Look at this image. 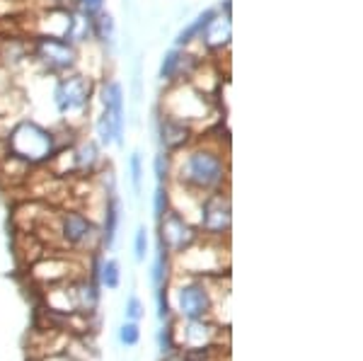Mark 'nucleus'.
I'll return each instance as SVG.
<instances>
[{"label":"nucleus","mask_w":363,"mask_h":361,"mask_svg":"<svg viewBox=\"0 0 363 361\" xmlns=\"http://www.w3.org/2000/svg\"><path fill=\"white\" fill-rule=\"evenodd\" d=\"M5 145H8L10 155L27 162L29 167H34V165H44V162L54 158L58 150L63 148V141L49 126L39 124L34 119H20L10 129L8 138H5Z\"/></svg>","instance_id":"obj_2"},{"label":"nucleus","mask_w":363,"mask_h":361,"mask_svg":"<svg viewBox=\"0 0 363 361\" xmlns=\"http://www.w3.org/2000/svg\"><path fill=\"white\" fill-rule=\"evenodd\" d=\"M29 32L32 37H46V39H66L73 25V10L68 5H51L42 13L29 17Z\"/></svg>","instance_id":"obj_12"},{"label":"nucleus","mask_w":363,"mask_h":361,"mask_svg":"<svg viewBox=\"0 0 363 361\" xmlns=\"http://www.w3.org/2000/svg\"><path fill=\"white\" fill-rule=\"evenodd\" d=\"M32 58L54 75L73 73L80 63V51L66 39H46V37H32Z\"/></svg>","instance_id":"obj_8"},{"label":"nucleus","mask_w":363,"mask_h":361,"mask_svg":"<svg viewBox=\"0 0 363 361\" xmlns=\"http://www.w3.org/2000/svg\"><path fill=\"white\" fill-rule=\"evenodd\" d=\"M145 316V306L138 296H128L126 299V306H124V318L126 320H133V323H140Z\"/></svg>","instance_id":"obj_30"},{"label":"nucleus","mask_w":363,"mask_h":361,"mask_svg":"<svg viewBox=\"0 0 363 361\" xmlns=\"http://www.w3.org/2000/svg\"><path fill=\"white\" fill-rule=\"evenodd\" d=\"M211 112H213L211 109V95L196 90L191 83H172L167 85L165 95H162V114L184 121L189 126L206 121Z\"/></svg>","instance_id":"obj_6"},{"label":"nucleus","mask_w":363,"mask_h":361,"mask_svg":"<svg viewBox=\"0 0 363 361\" xmlns=\"http://www.w3.org/2000/svg\"><path fill=\"white\" fill-rule=\"evenodd\" d=\"M97 277H99V284H102L104 289H109V291L119 289L121 287V265H119V260L109 257V260L99 262Z\"/></svg>","instance_id":"obj_22"},{"label":"nucleus","mask_w":363,"mask_h":361,"mask_svg":"<svg viewBox=\"0 0 363 361\" xmlns=\"http://www.w3.org/2000/svg\"><path fill=\"white\" fill-rule=\"evenodd\" d=\"M203 63L201 56H196L189 46H174L162 56L160 63V80L167 85L172 83H189L196 68Z\"/></svg>","instance_id":"obj_13"},{"label":"nucleus","mask_w":363,"mask_h":361,"mask_svg":"<svg viewBox=\"0 0 363 361\" xmlns=\"http://www.w3.org/2000/svg\"><path fill=\"white\" fill-rule=\"evenodd\" d=\"M216 13H218L216 8H206L203 13H199V15L194 17V20H191L189 25H186V27L177 34V39H174V42H177V46H191V44H194L196 39H199V34H201V29L208 25V20H211V17H213Z\"/></svg>","instance_id":"obj_20"},{"label":"nucleus","mask_w":363,"mask_h":361,"mask_svg":"<svg viewBox=\"0 0 363 361\" xmlns=\"http://www.w3.org/2000/svg\"><path fill=\"white\" fill-rule=\"evenodd\" d=\"M157 347H160V352L165 354H174L177 352V337H174V325H172V320L169 323L162 325V330L157 333Z\"/></svg>","instance_id":"obj_25"},{"label":"nucleus","mask_w":363,"mask_h":361,"mask_svg":"<svg viewBox=\"0 0 363 361\" xmlns=\"http://www.w3.org/2000/svg\"><path fill=\"white\" fill-rule=\"evenodd\" d=\"M102 228H99V238H102V245L107 250L114 248L116 243V231H119V221H121V204L119 196L107 194L104 196V206H102Z\"/></svg>","instance_id":"obj_18"},{"label":"nucleus","mask_w":363,"mask_h":361,"mask_svg":"<svg viewBox=\"0 0 363 361\" xmlns=\"http://www.w3.org/2000/svg\"><path fill=\"white\" fill-rule=\"evenodd\" d=\"M34 361H78V359H75L73 354L61 352V354H49V357H39V359H34Z\"/></svg>","instance_id":"obj_33"},{"label":"nucleus","mask_w":363,"mask_h":361,"mask_svg":"<svg viewBox=\"0 0 363 361\" xmlns=\"http://www.w3.org/2000/svg\"><path fill=\"white\" fill-rule=\"evenodd\" d=\"M29 277L46 289V287H54V284H63L70 282V279L83 277V267L75 262V257H63V255L49 252L32 262Z\"/></svg>","instance_id":"obj_10"},{"label":"nucleus","mask_w":363,"mask_h":361,"mask_svg":"<svg viewBox=\"0 0 363 361\" xmlns=\"http://www.w3.org/2000/svg\"><path fill=\"white\" fill-rule=\"evenodd\" d=\"M153 172L157 177V184H169V179H172V155L160 150L153 160Z\"/></svg>","instance_id":"obj_23"},{"label":"nucleus","mask_w":363,"mask_h":361,"mask_svg":"<svg viewBox=\"0 0 363 361\" xmlns=\"http://www.w3.org/2000/svg\"><path fill=\"white\" fill-rule=\"evenodd\" d=\"M92 39H97L102 46H112L116 39V25H114V17L109 13H99L92 17Z\"/></svg>","instance_id":"obj_21"},{"label":"nucleus","mask_w":363,"mask_h":361,"mask_svg":"<svg viewBox=\"0 0 363 361\" xmlns=\"http://www.w3.org/2000/svg\"><path fill=\"white\" fill-rule=\"evenodd\" d=\"M162 361H186V359L182 357V354H177V352H174V354H167V357L162 359Z\"/></svg>","instance_id":"obj_34"},{"label":"nucleus","mask_w":363,"mask_h":361,"mask_svg":"<svg viewBox=\"0 0 363 361\" xmlns=\"http://www.w3.org/2000/svg\"><path fill=\"white\" fill-rule=\"evenodd\" d=\"M119 342L124 347H138L140 342V325L133 320H124V325L119 328Z\"/></svg>","instance_id":"obj_27"},{"label":"nucleus","mask_w":363,"mask_h":361,"mask_svg":"<svg viewBox=\"0 0 363 361\" xmlns=\"http://www.w3.org/2000/svg\"><path fill=\"white\" fill-rule=\"evenodd\" d=\"M155 126H157V141H160L162 150L169 155L179 153L182 148H186V145L194 141V126L184 124L179 119H172V116L162 112L157 114Z\"/></svg>","instance_id":"obj_15"},{"label":"nucleus","mask_w":363,"mask_h":361,"mask_svg":"<svg viewBox=\"0 0 363 361\" xmlns=\"http://www.w3.org/2000/svg\"><path fill=\"white\" fill-rule=\"evenodd\" d=\"M172 274L186 277H218L228 270V245L225 240H211V238H199L191 248L184 252L174 255Z\"/></svg>","instance_id":"obj_5"},{"label":"nucleus","mask_w":363,"mask_h":361,"mask_svg":"<svg viewBox=\"0 0 363 361\" xmlns=\"http://www.w3.org/2000/svg\"><path fill=\"white\" fill-rule=\"evenodd\" d=\"M169 304L174 306L179 320H201L216 316L213 277H186L172 274L169 279Z\"/></svg>","instance_id":"obj_3"},{"label":"nucleus","mask_w":363,"mask_h":361,"mask_svg":"<svg viewBox=\"0 0 363 361\" xmlns=\"http://www.w3.org/2000/svg\"><path fill=\"white\" fill-rule=\"evenodd\" d=\"M169 279H172V255L157 243V252H155L153 267H150V284H153V289L157 291L162 287H169Z\"/></svg>","instance_id":"obj_19"},{"label":"nucleus","mask_w":363,"mask_h":361,"mask_svg":"<svg viewBox=\"0 0 363 361\" xmlns=\"http://www.w3.org/2000/svg\"><path fill=\"white\" fill-rule=\"evenodd\" d=\"M230 165L223 145L211 141H191L186 148L172 155V179L169 182L179 187L196 191V194H211L228 187Z\"/></svg>","instance_id":"obj_1"},{"label":"nucleus","mask_w":363,"mask_h":361,"mask_svg":"<svg viewBox=\"0 0 363 361\" xmlns=\"http://www.w3.org/2000/svg\"><path fill=\"white\" fill-rule=\"evenodd\" d=\"M128 172H131V184H133V191H136V196L143 191V155L138 153H133L131 158H128Z\"/></svg>","instance_id":"obj_26"},{"label":"nucleus","mask_w":363,"mask_h":361,"mask_svg":"<svg viewBox=\"0 0 363 361\" xmlns=\"http://www.w3.org/2000/svg\"><path fill=\"white\" fill-rule=\"evenodd\" d=\"M80 13H85L87 17H95L104 10V0H75Z\"/></svg>","instance_id":"obj_32"},{"label":"nucleus","mask_w":363,"mask_h":361,"mask_svg":"<svg viewBox=\"0 0 363 361\" xmlns=\"http://www.w3.org/2000/svg\"><path fill=\"white\" fill-rule=\"evenodd\" d=\"M157 223H160V238H157V243H160L172 257L184 252L186 248H191L199 238H201L196 223H191L189 218H184L182 213L174 211V209H169Z\"/></svg>","instance_id":"obj_9"},{"label":"nucleus","mask_w":363,"mask_h":361,"mask_svg":"<svg viewBox=\"0 0 363 361\" xmlns=\"http://www.w3.org/2000/svg\"><path fill=\"white\" fill-rule=\"evenodd\" d=\"M148 248H150L148 228H145V226H138L136 235H133V257H136V262H145V257H148Z\"/></svg>","instance_id":"obj_28"},{"label":"nucleus","mask_w":363,"mask_h":361,"mask_svg":"<svg viewBox=\"0 0 363 361\" xmlns=\"http://www.w3.org/2000/svg\"><path fill=\"white\" fill-rule=\"evenodd\" d=\"M131 92H133V102H140L143 97V68H140V61L133 63V80H131Z\"/></svg>","instance_id":"obj_31"},{"label":"nucleus","mask_w":363,"mask_h":361,"mask_svg":"<svg viewBox=\"0 0 363 361\" xmlns=\"http://www.w3.org/2000/svg\"><path fill=\"white\" fill-rule=\"evenodd\" d=\"M99 104H102V112L112 119L114 126V143H124V124H126V112H124V87L116 80H104L99 85Z\"/></svg>","instance_id":"obj_14"},{"label":"nucleus","mask_w":363,"mask_h":361,"mask_svg":"<svg viewBox=\"0 0 363 361\" xmlns=\"http://www.w3.org/2000/svg\"><path fill=\"white\" fill-rule=\"evenodd\" d=\"M230 39H233V22H230V13H216L213 17L208 20V25L201 29L196 42H201V46L211 54L216 51H223L230 46Z\"/></svg>","instance_id":"obj_17"},{"label":"nucleus","mask_w":363,"mask_h":361,"mask_svg":"<svg viewBox=\"0 0 363 361\" xmlns=\"http://www.w3.org/2000/svg\"><path fill=\"white\" fill-rule=\"evenodd\" d=\"M70 158H73V172L83 174V177L97 174L104 167L99 143L92 141V138H80V141H75L70 145Z\"/></svg>","instance_id":"obj_16"},{"label":"nucleus","mask_w":363,"mask_h":361,"mask_svg":"<svg viewBox=\"0 0 363 361\" xmlns=\"http://www.w3.org/2000/svg\"><path fill=\"white\" fill-rule=\"evenodd\" d=\"M95 131H97V138L102 145H109L114 143V126H112V119H109L104 112H99V116L95 119Z\"/></svg>","instance_id":"obj_29"},{"label":"nucleus","mask_w":363,"mask_h":361,"mask_svg":"<svg viewBox=\"0 0 363 361\" xmlns=\"http://www.w3.org/2000/svg\"><path fill=\"white\" fill-rule=\"evenodd\" d=\"M51 95H54V104L58 114L63 116V121L68 124V129L75 131L80 124H85V116L90 112L95 80L87 78L85 73H66L56 80Z\"/></svg>","instance_id":"obj_4"},{"label":"nucleus","mask_w":363,"mask_h":361,"mask_svg":"<svg viewBox=\"0 0 363 361\" xmlns=\"http://www.w3.org/2000/svg\"><path fill=\"white\" fill-rule=\"evenodd\" d=\"M196 228L201 238L211 240H228L233 228V204L228 196V189L211 191L201 196V206H199Z\"/></svg>","instance_id":"obj_7"},{"label":"nucleus","mask_w":363,"mask_h":361,"mask_svg":"<svg viewBox=\"0 0 363 361\" xmlns=\"http://www.w3.org/2000/svg\"><path fill=\"white\" fill-rule=\"evenodd\" d=\"M169 209H172V201H169V184H157V189L153 194V216H155V221H160Z\"/></svg>","instance_id":"obj_24"},{"label":"nucleus","mask_w":363,"mask_h":361,"mask_svg":"<svg viewBox=\"0 0 363 361\" xmlns=\"http://www.w3.org/2000/svg\"><path fill=\"white\" fill-rule=\"evenodd\" d=\"M177 347L182 349H203V347H218L223 340V330L213 318L201 320H179V328H174Z\"/></svg>","instance_id":"obj_11"}]
</instances>
